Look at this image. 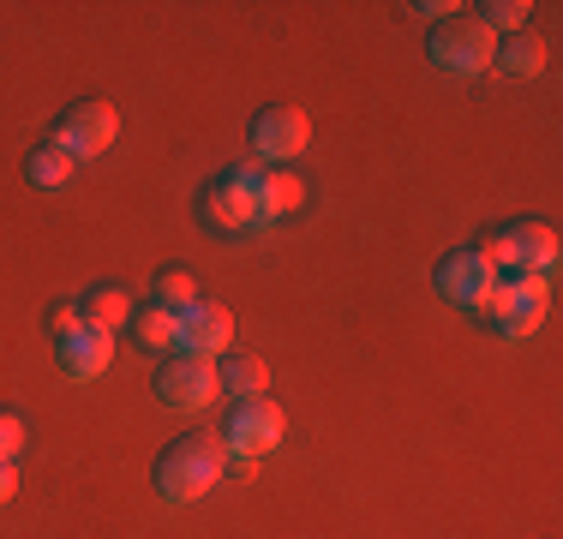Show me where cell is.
Returning a JSON list of instances; mask_svg holds the SVG:
<instances>
[{"mask_svg":"<svg viewBox=\"0 0 563 539\" xmlns=\"http://www.w3.org/2000/svg\"><path fill=\"white\" fill-rule=\"evenodd\" d=\"M222 474H228V450H222L217 431H180L156 455V492L168 504H198L205 492H217Z\"/></svg>","mask_w":563,"mask_h":539,"instance_id":"cell-1","label":"cell"},{"mask_svg":"<svg viewBox=\"0 0 563 539\" xmlns=\"http://www.w3.org/2000/svg\"><path fill=\"white\" fill-rule=\"evenodd\" d=\"M258 162H240V168H222L217 180L198 198V216H205L210 234H252L258 228Z\"/></svg>","mask_w":563,"mask_h":539,"instance_id":"cell-2","label":"cell"},{"mask_svg":"<svg viewBox=\"0 0 563 539\" xmlns=\"http://www.w3.org/2000/svg\"><path fill=\"white\" fill-rule=\"evenodd\" d=\"M479 312H486V323L504 336V342H528V336L545 323V312H552V300H545V276L516 270L509 282H498V288L486 294Z\"/></svg>","mask_w":563,"mask_h":539,"instance_id":"cell-3","label":"cell"},{"mask_svg":"<svg viewBox=\"0 0 563 539\" xmlns=\"http://www.w3.org/2000/svg\"><path fill=\"white\" fill-rule=\"evenodd\" d=\"M474 252L492 270L509 264V270H528V276H545V270L558 264V228L552 222H509V228H498V234L479 240Z\"/></svg>","mask_w":563,"mask_h":539,"instance_id":"cell-4","label":"cell"},{"mask_svg":"<svg viewBox=\"0 0 563 539\" xmlns=\"http://www.w3.org/2000/svg\"><path fill=\"white\" fill-rule=\"evenodd\" d=\"M246 139H252V156H258V168H288V162L306 151L312 127H306V114H300V108L271 102V108H258V114H252Z\"/></svg>","mask_w":563,"mask_h":539,"instance_id":"cell-5","label":"cell"},{"mask_svg":"<svg viewBox=\"0 0 563 539\" xmlns=\"http://www.w3.org/2000/svg\"><path fill=\"white\" fill-rule=\"evenodd\" d=\"M492 48H498V36L486 31L479 19H444V24H432V61L444 66V73L455 78H474V73H486L492 66Z\"/></svg>","mask_w":563,"mask_h":539,"instance_id":"cell-6","label":"cell"},{"mask_svg":"<svg viewBox=\"0 0 563 539\" xmlns=\"http://www.w3.org/2000/svg\"><path fill=\"white\" fill-rule=\"evenodd\" d=\"M114 132H120V114L102 97H90V102H73V108H60V120H55V144L73 162H85V156H102L114 144Z\"/></svg>","mask_w":563,"mask_h":539,"instance_id":"cell-7","label":"cell"},{"mask_svg":"<svg viewBox=\"0 0 563 539\" xmlns=\"http://www.w3.org/2000/svg\"><path fill=\"white\" fill-rule=\"evenodd\" d=\"M282 431H288V420H282V408L271 396L234 402V414H228V426H222V450L228 455H271L282 443Z\"/></svg>","mask_w":563,"mask_h":539,"instance_id":"cell-8","label":"cell"},{"mask_svg":"<svg viewBox=\"0 0 563 539\" xmlns=\"http://www.w3.org/2000/svg\"><path fill=\"white\" fill-rule=\"evenodd\" d=\"M156 396L168 402V408H210V402L222 396L217 384V360H192V354H174L163 360V372H156Z\"/></svg>","mask_w":563,"mask_h":539,"instance_id":"cell-9","label":"cell"},{"mask_svg":"<svg viewBox=\"0 0 563 539\" xmlns=\"http://www.w3.org/2000/svg\"><path fill=\"white\" fill-rule=\"evenodd\" d=\"M432 282H438V294H444L450 306L479 312V306H486V294L498 288V270H492L474 246H467V252H444V258H438V270H432Z\"/></svg>","mask_w":563,"mask_h":539,"instance_id":"cell-10","label":"cell"},{"mask_svg":"<svg viewBox=\"0 0 563 539\" xmlns=\"http://www.w3.org/2000/svg\"><path fill=\"white\" fill-rule=\"evenodd\" d=\"M228 342H234V318H228V306L192 300L180 318H174V348L192 354V360H217V354H228Z\"/></svg>","mask_w":563,"mask_h":539,"instance_id":"cell-11","label":"cell"},{"mask_svg":"<svg viewBox=\"0 0 563 539\" xmlns=\"http://www.w3.org/2000/svg\"><path fill=\"white\" fill-rule=\"evenodd\" d=\"M55 360H60V372L66 377H78V384H90V377H102L109 372V360H114V336H102V330H66L55 336Z\"/></svg>","mask_w":563,"mask_h":539,"instance_id":"cell-12","label":"cell"},{"mask_svg":"<svg viewBox=\"0 0 563 539\" xmlns=\"http://www.w3.org/2000/svg\"><path fill=\"white\" fill-rule=\"evenodd\" d=\"M258 228H271L282 222L288 210H300V198H306V186H300V174L294 168H258Z\"/></svg>","mask_w":563,"mask_h":539,"instance_id":"cell-13","label":"cell"},{"mask_svg":"<svg viewBox=\"0 0 563 539\" xmlns=\"http://www.w3.org/2000/svg\"><path fill=\"white\" fill-rule=\"evenodd\" d=\"M78 323H85V330L114 336L120 323H132V294L126 288H90L85 300H78Z\"/></svg>","mask_w":563,"mask_h":539,"instance_id":"cell-14","label":"cell"},{"mask_svg":"<svg viewBox=\"0 0 563 539\" xmlns=\"http://www.w3.org/2000/svg\"><path fill=\"white\" fill-rule=\"evenodd\" d=\"M217 384L228 389V396L252 402V396H264V389H271V366H264L258 354H228L222 366H217Z\"/></svg>","mask_w":563,"mask_h":539,"instance_id":"cell-15","label":"cell"},{"mask_svg":"<svg viewBox=\"0 0 563 539\" xmlns=\"http://www.w3.org/2000/svg\"><path fill=\"white\" fill-rule=\"evenodd\" d=\"M492 66H498L504 78H533L545 66V43H540V36H528V31H516L509 43L492 48Z\"/></svg>","mask_w":563,"mask_h":539,"instance_id":"cell-16","label":"cell"},{"mask_svg":"<svg viewBox=\"0 0 563 539\" xmlns=\"http://www.w3.org/2000/svg\"><path fill=\"white\" fill-rule=\"evenodd\" d=\"M73 168H78V162L66 156L55 139H48V144H36V151L24 156V180H31L36 193H55V186H66V180H73Z\"/></svg>","mask_w":563,"mask_h":539,"instance_id":"cell-17","label":"cell"},{"mask_svg":"<svg viewBox=\"0 0 563 539\" xmlns=\"http://www.w3.org/2000/svg\"><path fill=\"white\" fill-rule=\"evenodd\" d=\"M151 300L163 306V312H174V318H180L186 306L198 300V282H192V270H163V276L151 282Z\"/></svg>","mask_w":563,"mask_h":539,"instance_id":"cell-18","label":"cell"},{"mask_svg":"<svg viewBox=\"0 0 563 539\" xmlns=\"http://www.w3.org/2000/svg\"><path fill=\"white\" fill-rule=\"evenodd\" d=\"M132 330H139V342L151 348V354L174 348V312H163V306H144V312H132Z\"/></svg>","mask_w":563,"mask_h":539,"instance_id":"cell-19","label":"cell"},{"mask_svg":"<svg viewBox=\"0 0 563 539\" xmlns=\"http://www.w3.org/2000/svg\"><path fill=\"white\" fill-rule=\"evenodd\" d=\"M479 24H486V31H509V36H516L521 24H528V7H521V0H492V7H479Z\"/></svg>","mask_w":563,"mask_h":539,"instance_id":"cell-20","label":"cell"},{"mask_svg":"<svg viewBox=\"0 0 563 539\" xmlns=\"http://www.w3.org/2000/svg\"><path fill=\"white\" fill-rule=\"evenodd\" d=\"M19 450H24V420H19V414L0 408V462H12Z\"/></svg>","mask_w":563,"mask_h":539,"instance_id":"cell-21","label":"cell"},{"mask_svg":"<svg viewBox=\"0 0 563 539\" xmlns=\"http://www.w3.org/2000/svg\"><path fill=\"white\" fill-rule=\"evenodd\" d=\"M48 330H55V336L78 330V306H55V312H48Z\"/></svg>","mask_w":563,"mask_h":539,"instance_id":"cell-22","label":"cell"},{"mask_svg":"<svg viewBox=\"0 0 563 539\" xmlns=\"http://www.w3.org/2000/svg\"><path fill=\"white\" fill-rule=\"evenodd\" d=\"M12 492H19V474H12V462H0V504H12Z\"/></svg>","mask_w":563,"mask_h":539,"instance_id":"cell-23","label":"cell"}]
</instances>
